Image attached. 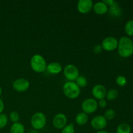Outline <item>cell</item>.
<instances>
[{
    "label": "cell",
    "mask_w": 133,
    "mask_h": 133,
    "mask_svg": "<svg viewBox=\"0 0 133 133\" xmlns=\"http://www.w3.org/2000/svg\"><path fill=\"white\" fill-rule=\"evenodd\" d=\"M118 96H119V92L117 90L110 89L109 91H107L105 97L109 101H114L118 98Z\"/></svg>",
    "instance_id": "obj_19"
},
{
    "label": "cell",
    "mask_w": 133,
    "mask_h": 133,
    "mask_svg": "<svg viewBox=\"0 0 133 133\" xmlns=\"http://www.w3.org/2000/svg\"><path fill=\"white\" fill-rule=\"evenodd\" d=\"M46 70L49 74L52 75H57L62 71V66L59 62H52L47 65Z\"/></svg>",
    "instance_id": "obj_13"
},
{
    "label": "cell",
    "mask_w": 133,
    "mask_h": 133,
    "mask_svg": "<svg viewBox=\"0 0 133 133\" xmlns=\"http://www.w3.org/2000/svg\"><path fill=\"white\" fill-rule=\"evenodd\" d=\"M107 92V90L105 86L100 84L95 85L92 90V96L94 97L95 99L98 100V101L105 98Z\"/></svg>",
    "instance_id": "obj_11"
},
{
    "label": "cell",
    "mask_w": 133,
    "mask_h": 133,
    "mask_svg": "<svg viewBox=\"0 0 133 133\" xmlns=\"http://www.w3.org/2000/svg\"><path fill=\"white\" fill-rule=\"evenodd\" d=\"M118 53L123 58H129L133 55V41L128 36H122L118 40Z\"/></svg>",
    "instance_id": "obj_1"
},
{
    "label": "cell",
    "mask_w": 133,
    "mask_h": 133,
    "mask_svg": "<svg viewBox=\"0 0 133 133\" xmlns=\"http://www.w3.org/2000/svg\"><path fill=\"white\" fill-rule=\"evenodd\" d=\"M97 133H109L107 131H104V130H102V131H99Z\"/></svg>",
    "instance_id": "obj_30"
},
{
    "label": "cell",
    "mask_w": 133,
    "mask_h": 133,
    "mask_svg": "<svg viewBox=\"0 0 133 133\" xmlns=\"http://www.w3.org/2000/svg\"><path fill=\"white\" fill-rule=\"evenodd\" d=\"M8 123V117L5 114H0V129L6 127Z\"/></svg>",
    "instance_id": "obj_25"
},
{
    "label": "cell",
    "mask_w": 133,
    "mask_h": 133,
    "mask_svg": "<svg viewBox=\"0 0 133 133\" xmlns=\"http://www.w3.org/2000/svg\"><path fill=\"white\" fill-rule=\"evenodd\" d=\"M93 10L95 12L99 15L106 14L109 11V7L103 1H99L94 4Z\"/></svg>",
    "instance_id": "obj_14"
},
{
    "label": "cell",
    "mask_w": 133,
    "mask_h": 133,
    "mask_svg": "<svg viewBox=\"0 0 133 133\" xmlns=\"http://www.w3.org/2000/svg\"><path fill=\"white\" fill-rule=\"evenodd\" d=\"M9 118H10V121L13 122V123H17L19 119V113L16 111H12L9 114Z\"/></svg>",
    "instance_id": "obj_26"
},
{
    "label": "cell",
    "mask_w": 133,
    "mask_h": 133,
    "mask_svg": "<svg viewBox=\"0 0 133 133\" xmlns=\"http://www.w3.org/2000/svg\"><path fill=\"white\" fill-rule=\"evenodd\" d=\"M61 133H75L74 123H70L68 125H66L63 129H62Z\"/></svg>",
    "instance_id": "obj_24"
},
{
    "label": "cell",
    "mask_w": 133,
    "mask_h": 133,
    "mask_svg": "<svg viewBox=\"0 0 133 133\" xmlns=\"http://www.w3.org/2000/svg\"><path fill=\"white\" fill-rule=\"evenodd\" d=\"M103 50V48L101 47V45H99V44H97V45H95L93 48V51L96 54H99V53H101V51Z\"/></svg>",
    "instance_id": "obj_27"
},
{
    "label": "cell",
    "mask_w": 133,
    "mask_h": 133,
    "mask_svg": "<svg viewBox=\"0 0 133 133\" xmlns=\"http://www.w3.org/2000/svg\"><path fill=\"white\" fill-rule=\"evenodd\" d=\"M64 75L68 81H75L79 76V71L77 67L74 64H68L63 70Z\"/></svg>",
    "instance_id": "obj_5"
},
{
    "label": "cell",
    "mask_w": 133,
    "mask_h": 133,
    "mask_svg": "<svg viewBox=\"0 0 133 133\" xmlns=\"http://www.w3.org/2000/svg\"><path fill=\"white\" fill-rule=\"evenodd\" d=\"M75 83L79 87V88H83L85 87L88 84V81H87V78L83 75H79L77 77V79L75 80Z\"/></svg>",
    "instance_id": "obj_21"
},
{
    "label": "cell",
    "mask_w": 133,
    "mask_h": 133,
    "mask_svg": "<svg viewBox=\"0 0 133 133\" xmlns=\"http://www.w3.org/2000/svg\"><path fill=\"white\" fill-rule=\"evenodd\" d=\"M94 3L92 0H79L77 8L81 14H87L93 9Z\"/></svg>",
    "instance_id": "obj_10"
},
{
    "label": "cell",
    "mask_w": 133,
    "mask_h": 133,
    "mask_svg": "<svg viewBox=\"0 0 133 133\" xmlns=\"http://www.w3.org/2000/svg\"><path fill=\"white\" fill-rule=\"evenodd\" d=\"M62 91L66 97L71 99H74L79 97L81 89L75 82L68 81L64 84Z\"/></svg>",
    "instance_id": "obj_2"
},
{
    "label": "cell",
    "mask_w": 133,
    "mask_h": 133,
    "mask_svg": "<svg viewBox=\"0 0 133 133\" xmlns=\"http://www.w3.org/2000/svg\"><path fill=\"white\" fill-rule=\"evenodd\" d=\"M92 128L97 131H102L107 125V120L103 116L98 115L92 118L90 122Z\"/></svg>",
    "instance_id": "obj_8"
},
{
    "label": "cell",
    "mask_w": 133,
    "mask_h": 133,
    "mask_svg": "<svg viewBox=\"0 0 133 133\" xmlns=\"http://www.w3.org/2000/svg\"><path fill=\"white\" fill-rule=\"evenodd\" d=\"M88 121V116L86 113L81 112L75 116V122L79 125H84Z\"/></svg>",
    "instance_id": "obj_16"
},
{
    "label": "cell",
    "mask_w": 133,
    "mask_h": 133,
    "mask_svg": "<svg viewBox=\"0 0 133 133\" xmlns=\"http://www.w3.org/2000/svg\"><path fill=\"white\" fill-rule=\"evenodd\" d=\"M30 83L27 79L24 78H19L13 82L12 88L14 90L19 92H25L29 88Z\"/></svg>",
    "instance_id": "obj_9"
},
{
    "label": "cell",
    "mask_w": 133,
    "mask_h": 133,
    "mask_svg": "<svg viewBox=\"0 0 133 133\" xmlns=\"http://www.w3.org/2000/svg\"><path fill=\"white\" fill-rule=\"evenodd\" d=\"M116 83L119 87H125L127 83V80L126 77L123 75H119L116 79Z\"/></svg>",
    "instance_id": "obj_23"
},
{
    "label": "cell",
    "mask_w": 133,
    "mask_h": 133,
    "mask_svg": "<svg viewBox=\"0 0 133 133\" xmlns=\"http://www.w3.org/2000/svg\"><path fill=\"white\" fill-rule=\"evenodd\" d=\"M125 31L128 36H133V19L127 21L125 25Z\"/></svg>",
    "instance_id": "obj_20"
},
{
    "label": "cell",
    "mask_w": 133,
    "mask_h": 133,
    "mask_svg": "<svg viewBox=\"0 0 133 133\" xmlns=\"http://www.w3.org/2000/svg\"><path fill=\"white\" fill-rule=\"evenodd\" d=\"M1 94H2V88L0 87V96H1Z\"/></svg>",
    "instance_id": "obj_32"
},
{
    "label": "cell",
    "mask_w": 133,
    "mask_h": 133,
    "mask_svg": "<svg viewBox=\"0 0 133 133\" xmlns=\"http://www.w3.org/2000/svg\"><path fill=\"white\" fill-rule=\"evenodd\" d=\"M53 125L57 129H62L67 125V117L63 113L56 114L53 119Z\"/></svg>",
    "instance_id": "obj_12"
},
{
    "label": "cell",
    "mask_w": 133,
    "mask_h": 133,
    "mask_svg": "<svg viewBox=\"0 0 133 133\" xmlns=\"http://www.w3.org/2000/svg\"><path fill=\"white\" fill-rule=\"evenodd\" d=\"M131 128L128 123H122L118 126L116 133H131Z\"/></svg>",
    "instance_id": "obj_18"
},
{
    "label": "cell",
    "mask_w": 133,
    "mask_h": 133,
    "mask_svg": "<svg viewBox=\"0 0 133 133\" xmlns=\"http://www.w3.org/2000/svg\"><path fill=\"white\" fill-rule=\"evenodd\" d=\"M98 103V107L102 108H105L107 107V100L105 99H103L99 100V101L97 102Z\"/></svg>",
    "instance_id": "obj_28"
},
{
    "label": "cell",
    "mask_w": 133,
    "mask_h": 133,
    "mask_svg": "<svg viewBox=\"0 0 133 133\" xmlns=\"http://www.w3.org/2000/svg\"><path fill=\"white\" fill-rule=\"evenodd\" d=\"M4 109H5V104H4L3 101L0 99V114L3 113Z\"/></svg>",
    "instance_id": "obj_29"
},
{
    "label": "cell",
    "mask_w": 133,
    "mask_h": 133,
    "mask_svg": "<svg viewBox=\"0 0 133 133\" xmlns=\"http://www.w3.org/2000/svg\"><path fill=\"white\" fill-rule=\"evenodd\" d=\"M83 112L87 114H92L98 109L97 101L94 98H87L83 101L81 105Z\"/></svg>",
    "instance_id": "obj_6"
},
{
    "label": "cell",
    "mask_w": 133,
    "mask_h": 133,
    "mask_svg": "<svg viewBox=\"0 0 133 133\" xmlns=\"http://www.w3.org/2000/svg\"><path fill=\"white\" fill-rule=\"evenodd\" d=\"M118 45V40L114 36H107L101 42L103 49L107 51H112L117 49Z\"/></svg>",
    "instance_id": "obj_7"
},
{
    "label": "cell",
    "mask_w": 133,
    "mask_h": 133,
    "mask_svg": "<svg viewBox=\"0 0 133 133\" xmlns=\"http://www.w3.org/2000/svg\"><path fill=\"white\" fill-rule=\"evenodd\" d=\"M29 133H38V132L36 131V130H33V131H31Z\"/></svg>",
    "instance_id": "obj_31"
},
{
    "label": "cell",
    "mask_w": 133,
    "mask_h": 133,
    "mask_svg": "<svg viewBox=\"0 0 133 133\" xmlns=\"http://www.w3.org/2000/svg\"><path fill=\"white\" fill-rule=\"evenodd\" d=\"M30 66L34 71L42 73L46 70L47 63L45 58L39 54H35L30 60Z\"/></svg>",
    "instance_id": "obj_3"
},
{
    "label": "cell",
    "mask_w": 133,
    "mask_h": 133,
    "mask_svg": "<svg viewBox=\"0 0 133 133\" xmlns=\"http://www.w3.org/2000/svg\"><path fill=\"white\" fill-rule=\"evenodd\" d=\"M46 116L40 112L35 113L31 119V124L35 130L42 129L46 125Z\"/></svg>",
    "instance_id": "obj_4"
},
{
    "label": "cell",
    "mask_w": 133,
    "mask_h": 133,
    "mask_svg": "<svg viewBox=\"0 0 133 133\" xmlns=\"http://www.w3.org/2000/svg\"><path fill=\"white\" fill-rule=\"evenodd\" d=\"M107 120H112L116 116V112L112 109H109L105 111V114L103 116Z\"/></svg>",
    "instance_id": "obj_22"
},
{
    "label": "cell",
    "mask_w": 133,
    "mask_h": 133,
    "mask_svg": "<svg viewBox=\"0 0 133 133\" xmlns=\"http://www.w3.org/2000/svg\"><path fill=\"white\" fill-rule=\"evenodd\" d=\"M25 126L23 123L20 122L14 123L11 125L10 128V133H24L25 132Z\"/></svg>",
    "instance_id": "obj_17"
},
{
    "label": "cell",
    "mask_w": 133,
    "mask_h": 133,
    "mask_svg": "<svg viewBox=\"0 0 133 133\" xmlns=\"http://www.w3.org/2000/svg\"><path fill=\"white\" fill-rule=\"evenodd\" d=\"M110 16L113 17H119L122 14V9L119 6L118 4L114 1L111 5H110V9L108 11Z\"/></svg>",
    "instance_id": "obj_15"
}]
</instances>
